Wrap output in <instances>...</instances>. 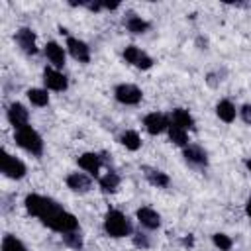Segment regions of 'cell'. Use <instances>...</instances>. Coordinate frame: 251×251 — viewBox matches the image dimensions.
I'll list each match as a JSON object with an SVG mask.
<instances>
[{"instance_id":"1","label":"cell","mask_w":251,"mask_h":251,"mask_svg":"<svg viewBox=\"0 0 251 251\" xmlns=\"http://www.w3.org/2000/svg\"><path fill=\"white\" fill-rule=\"evenodd\" d=\"M25 210L35 216L43 226H47L49 229L53 231H59L61 235L63 233H69V231H76L78 229V220L61 208V204L49 196H43V194H27L25 200Z\"/></svg>"},{"instance_id":"2","label":"cell","mask_w":251,"mask_h":251,"mask_svg":"<svg viewBox=\"0 0 251 251\" xmlns=\"http://www.w3.org/2000/svg\"><path fill=\"white\" fill-rule=\"evenodd\" d=\"M104 231L110 237H116V239L133 233L129 218L120 210H108L106 212V216H104Z\"/></svg>"},{"instance_id":"3","label":"cell","mask_w":251,"mask_h":251,"mask_svg":"<svg viewBox=\"0 0 251 251\" xmlns=\"http://www.w3.org/2000/svg\"><path fill=\"white\" fill-rule=\"evenodd\" d=\"M14 139H16V143L24 151L31 153L33 157H41L43 155V139H41V135L31 126H25V127L16 129L14 131Z\"/></svg>"},{"instance_id":"4","label":"cell","mask_w":251,"mask_h":251,"mask_svg":"<svg viewBox=\"0 0 251 251\" xmlns=\"http://www.w3.org/2000/svg\"><path fill=\"white\" fill-rule=\"evenodd\" d=\"M0 171L4 173V176L8 178H14V180H20L25 176L27 169L24 165V161H20L18 157L10 155L8 151H2V157H0Z\"/></svg>"},{"instance_id":"5","label":"cell","mask_w":251,"mask_h":251,"mask_svg":"<svg viewBox=\"0 0 251 251\" xmlns=\"http://www.w3.org/2000/svg\"><path fill=\"white\" fill-rule=\"evenodd\" d=\"M114 96L120 104H126V106H135L141 102L143 98V92L139 86L135 84H129V82H124V84H118L114 88Z\"/></svg>"},{"instance_id":"6","label":"cell","mask_w":251,"mask_h":251,"mask_svg":"<svg viewBox=\"0 0 251 251\" xmlns=\"http://www.w3.org/2000/svg\"><path fill=\"white\" fill-rule=\"evenodd\" d=\"M124 59H126L129 65H133V67H137V69H141V71H147V69L153 67V59H151L145 51H141L139 47H135V45H127V47L124 49Z\"/></svg>"},{"instance_id":"7","label":"cell","mask_w":251,"mask_h":251,"mask_svg":"<svg viewBox=\"0 0 251 251\" xmlns=\"http://www.w3.org/2000/svg\"><path fill=\"white\" fill-rule=\"evenodd\" d=\"M169 126H171V120L165 114H161V112H151V114H147L143 118V127L151 135H159V133L167 131Z\"/></svg>"},{"instance_id":"8","label":"cell","mask_w":251,"mask_h":251,"mask_svg":"<svg viewBox=\"0 0 251 251\" xmlns=\"http://www.w3.org/2000/svg\"><path fill=\"white\" fill-rule=\"evenodd\" d=\"M43 84H45L49 90L63 92V90H67L69 80H67V76H65L59 69H55V67H47V69L43 71Z\"/></svg>"},{"instance_id":"9","label":"cell","mask_w":251,"mask_h":251,"mask_svg":"<svg viewBox=\"0 0 251 251\" xmlns=\"http://www.w3.org/2000/svg\"><path fill=\"white\" fill-rule=\"evenodd\" d=\"M6 116H8V122L14 126V129H20V127L29 126V124H27V122H29V112H27V108H25L24 104H20V102H12V104L8 106V110H6Z\"/></svg>"},{"instance_id":"10","label":"cell","mask_w":251,"mask_h":251,"mask_svg":"<svg viewBox=\"0 0 251 251\" xmlns=\"http://www.w3.org/2000/svg\"><path fill=\"white\" fill-rule=\"evenodd\" d=\"M14 39H16V43H18V47H20L25 55H35V53H37V41H35L33 29H29V27H20V29L16 31Z\"/></svg>"},{"instance_id":"11","label":"cell","mask_w":251,"mask_h":251,"mask_svg":"<svg viewBox=\"0 0 251 251\" xmlns=\"http://www.w3.org/2000/svg\"><path fill=\"white\" fill-rule=\"evenodd\" d=\"M67 49H69V53L75 61H78V63H88L90 61V47L82 39L69 35L67 37Z\"/></svg>"},{"instance_id":"12","label":"cell","mask_w":251,"mask_h":251,"mask_svg":"<svg viewBox=\"0 0 251 251\" xmlns=\"http://www.w3.org/2000/svg\"><path fill=\"white\" fill-rule=\"evenodd\" d=\"M102 155L98 153H82L78 157V167L88 175V176H98L100 167H102Z\"/></svg>"},{"instance_id":"13","label":"cell","mask_w":251,"mask_h":251,"mask_svg":"<svg viewBox=\"0 0 251 251\" xmlns=\"http://www.w3.org/2000/svg\"><path fill=\"white\" fill-rule=\"evenodd\" d=\"M182 155H184L186 163H190V165H194V167H206V165H208V153H206L200 145L188 143V145L182 149Z\"/></svg>"},{"instance_id":"14","label":"cell","mask_w":251,"mask_h":251,"mask_svg":"<svg viewBox=\"0 0 251 251\" xmlns=\"http://www.w3.org/2000/svg\"><path fill=\"white\" fill-rule=\"evenodd\" d=\"M135 218H137V222H139L145 229H157V227L161 226V216H159L153 208H149V206H141V208L135 212Z\"/></svg>"},{"instance_id":"15","label":"cell","mask_w":251,"mask_h":251,"mask_svg":"<svg viewBox=\"0 0 251 251\" xmlns=\"http://www.w3.org/2000/svg\"><path fill=\"white\" fill-rule=\"evenodd\" d=\"M67 186L73 190V192H78V194H84L92 188V180L86 173H71L67 176Z\"/></svg>"},{"instance_id":"16","label":"cell","mask_w":251,"mask_h":251,"mask_svg":"<svg viewBox=\"0 0 251 251\" xmlns=\"http://www.w3.org/2000/svg\"><path fill=\"white\" fill-rule=\"evenodd\" d=\"M43 53L47 57V61L55 67V69H61L65 65V49L57 43V41H47V45L43 47Z\"/></svg>"},{"instance_id":"17","label":"cell","mask_w":251,"mask_h":251,"mask_svg":"<svg viewBox=\"0 0 251 251\" xmlns=\"http://www.w3.org/2000/svg\"><path fill=\"white\" fill-rule=\"evenodd\" d=\"M171 122L173 124H176V126H180L182 129H194V118H192V114L188 112V110H184V108H175L173 112H171Z\"/></svg>"},{"instance_id":"18","label":"cell","mask_w":251,"mask_h":251,"mask_svg":"<svg viewBox=\"0 0 251 251\" xmlns=\"http://www.w3.org/2000/svg\"><path fill=\"white\" fill-rule=\"evenodd\" d=\"M143 171H145V178L149 180V184H153V186H157V188L169 186L171 178H169L167 173H163V171H159V169H153V167H143Z\"/></svg>"},{"instance_id":"19","label":"cell","mask_w":251,"mask_h":251,"mask_svg":"<svg viewBox=\"0 0 251 251\" xmlns=\"http://www.w3.org/2000/svg\"><path fill=\"white\" fill-rule=\"evenodd\" d=\"M216 114H218V118H220L222 122L231 124V122L235 120L237 110H235V106H233L231 100H220V102L216 104Z\"/></svg>"},{"instance_id":"20","label":"cell","mask_w":251,"mask_h":251,"mask_svg":"<svg viewBox=\"0 0 251 251\" xmlns=\"http://www.w3.org/2000/svg\"><path fill=\"white\" fill-rule=\"evenodd\" d=\"M167 133H169L171 143H175L176 147H182V149H184V147L188 145V131H186V129H182L180 126H176V124H173V122H171V126H169Z\"/></svg>"},{"instance_id":"21","label":"cell","mask_w":251,"mask_h":251,"mask_svg":"<svg viewBox=\"0 0 251 251\" xmlns=\"http://www.w3.org/2000/svg\"><path fill=\"white\" fill-rule=\"evenodd\" d=\"M100 188H102V192H106V194H112V192H116L118 188H120V182H122V178H120V175L118 173H114V171H108L106 175H102L100 176Z\"/></svg>"},{"instance_id":"22","label":"cell","mask_w":251,"mask_h":251,"mask_svg":"<svg viewBox=\"0 0 251 251\" xmlns=\"http://www.w3.org/2000/svg\"><path fill=\"white\" fill-rule=\"evenodd\" d=\"M124 24H126L127 31H131V33H135V35L145 33V31L149 29V22L143 20L141 16H135V14H129V16L124 20Z\"/></svg>"},{"instance_id":"23","label":"cell","mask_w":251,"mask_h":251,"mask_svg":"<svg viewBox=\"0 0 251 251\" xmlns=\"http://www.w3.org/2000/svg\"><path fill=\"white\" fill-rule=\"evenodd\" d=\"M120 143H122L126 149H129V151H137V149L141 147V137H139L137 131L126 129V131L120 135Z\"/></svg>"},{"instance_id":"24","label":"cell","mask_w":251,"mask_h":251,"mask_svg":"<svg viewBox=\"0 0 251 251\" xmlns=\"http://www.w3.org/2000/svg\"><path fill=\"white\" fill-rule=\"evenodd\" d=\"M27 100H29L33 106L43 108V106L49 104V94H47L45 88H29V90H27Z\"/></svg>"},{"instance_id":"25","label":"cell","mask_w":251,"mask_h":251,"mask_svg":"<svg viewBox=\"0 0 251 251\" xmlns=\"http://www.w3.org/2000/svg\"><path fill=\"white\" fill-rule=\"evenodd\" d=\"M2 251H27V247L12 233H6L2 237Z\"/></svg>"},{"instance_id":"26","label":"cell","mask_w":251,"mask_h":251,"mask_svg":"<svg viewBox=\"0 0 251 251\" xmlns=\"http://www.w3.org/2000/svg\"><path fill=\"white\" fill-rule=\"evenodd\" d=\"M63 241H65V245H69L71 249H76V251L82 249V235H80L78 229H76V231L63 233Z\"/></svg>"},{"instance_id":"27","label":"cell","mask_w":251,"mask_h":251,"mask_svg":"<svg viewBox=\"0 0 251 251\" xmlns=\"http://www.w3.org/2000/svg\"><path fill=\"white\" fill-rule=\"evenodd\" d=\"M212 241H214V245H216L220 251H229L231 245H233V239H231L227 233H214V235H212Z\"/></svg>"},{"instance_id":"28","label":"cell","mask_w":251,"mask_h":251,"mask_svg":"<svg viewBox=\"0 0 251 251\" xmlns=\"http://www.w3.org/2000/svg\"><path fill=\"white\" fill-rule=\"evenodd\" d=\"M131 237H133V245H135V247H139V249H147V247L151 245L149 237H147L145 233H141V231H135Z\"/></svg>"},{"instance_id":"29","label":"cell","mask_w":251,"mask_h":251,"mask_svg":"<svg viewBox=\"0 0 251 251\" xmlns=\"http://www.w3.org/2000/svg\"><path fill=\"white\" fill-rule=\"evenodd\" d=\"M241 118H243V122H245V124H249V126H251V104L241 106Z\"/></svg>"},{"instance_id":"30","label":"cell","mask_w":251,"mask_h":251,"mask_svg":"<svg viewBox=\"0 0 251 251\" xmlns=\"http://www.w3.org/2000/svg\"><path fill=\"white\" fill-rule=\"evenodd\" d=\"M245 212H247V216L251 218V198L247 200V204H245Z\"/></svg>"},{"instance_id":"31","label":"cell","mask_w":251,"mask_h":251,"mask_svg":"<svg viewBox=\"0 0 251 251\" xmlns=\"http://www.w3.org/2000/svg\"><path fill=\"white\" fill-rule=\"evenodd\" d=\"M182 243H184V245H192V235L184 237V239H182Z\"/></svg>"},{"instance_id":"32","label":"cell","mask_w":251,"mask_h":251,"mask_svg":"<svg viewBox=\"0 0 251 251\" xmlns=\"http://www.w3.org/2000/svg\"><path fill=\"white\" fill-rule=\"evenodd\" d=\"M245 167H247V171L251 173V159H247V161H245Z\"/></svg>"}]
</instances>
